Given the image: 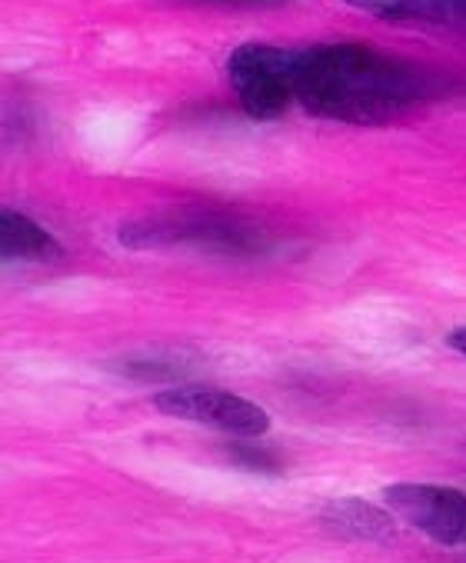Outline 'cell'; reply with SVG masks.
Returning a JSON list of instances; mask_svg holds the SVG:
<instances>
[{
  "instance_id": "cell-4",
  "label": "cell",
  "mask_w": 466,
  "mask_h": 563,
  "mask_svg": "<svg viewBox=\"0 0 466 563\" xmlns=\"http://www.w3.org/2000/svg\"><path fill=\"white\" fill-rule=\"evenodd\" d=\"M387 507L410 527L443 547L466 543V494L436 484H393L384 490Z\"/></svg>"
},
{
  "instance_id": "cell-10",
  "label": "cell",
  "mask_w": 466,
  "mask_h": 563,
  "mask_svg": "<svg viewBox=\"0 0 466 563\" xmlns=\"http://www.w3.org/2000/svg\"><path fill=\"white\" fill-rule=\"evenodd\" d=\"M446 344H450L456 354H463V357H466V327H456V330H450V333H446Z\"/></svg>"
},
{
  "instance_id": "cell-7",
  "label": "cell",
  "mask_w": 466,
  "mask_h": 563,
  "mask_svg": "<svg viewBox=\"0 0 466 563\" xmlns=\"http://www.w3.org/2000/svg\"><path fill=\"white\" fill-rule=\"evenodd\" d=\"M346 4L380 18H430L433 11V0H346Z\"/></svg>"
},
{
  "instance_id": "cell-5",
  "label": "cell",
  "mask_w": 466,
  "mask_h": 563,
  "mask_svg": "<svg viewBox=\"0 0 466 563\" xmlns=\"http://www.w3.org/2000/svg\"><path fill=\"white\" fill-rule=\"evenodd\" d=\"M323 527L343 540H360V543H387L397 537V514L380 510L360 497L333 500L323 510Z\"/></svg>"
},
{
  "instance_id": "cell-8",
  "label": "cell",
  "mask_w": 466,
  "mask_h": 563,
  "mask_svg": "<svg viewBox=\"0 0 466 563\" xmlns=\"http://www.w3.org/2000/svg\"><path fill=\"white\" fill-rule=\"evenodd\" d=\"M230 454H233V461H241V464H247V467H260V471H274V467H277V461H274L270 454H257V450L233 446Z\"/></svg>"
},
{
  "instance_id": "cell-9",
  "label": "cell",
  "mask_w": 466,
  "mask_h": 563,
  "mask_svg": "<svg viewBox=\"0 0 466 563\" xmlns=\"http://www.w3.org/2000/svg\"><path fill=\"white\" fill-rule=\"evenodd\" d=\"M430 18H440V21H456V18H463V21H466V0H433Z\"/></svg>"
},
{
  "instance_id": "cell-6",
  "label": "cell",
  "mask_w": 466,
  "mask_h": 563,
  "mask_svg": "<svg viewBox=\"0 0 466 563\" xmlns=\"http://www.w3.org/2000/svg\"><path fill=\"white\" fill-rule=\"evenodd\" d=\"M0 254H4V261L51 264L64 257V247L31 217L18 210H0Z\"/></svg>"
},
{
  "instance_id": "cell-3",
  "label": "cell",
  "mask_w": 466,
  "mask_h": 563,
  "mask_svg": "<svg viewBox=\"0 0 466 563\" xmlns=\"http://www.w3.org/2000/svg\"><path fill=\"white\" fill-rule=\"evenodd\" d=\"M154 407L167 417L213 427L230 437H264L270 430V413L247 397L207 390V387H174L154 397Z\"/></svg>"
},
{
  "instance_id": "cell-1",
  "label": "cell",
  "mask_w": 466,
  "mask_h": 563,
  "mask_svg": "<svg viewBox=\"0 0 466 563\" xmlns=\"http://www.w3.org/2000/svg\"><path fill=\"white\" fill-rule=\"evenodd\" d=\"M423 77L364 44H317L297 51V103L313 118L377 128L420 103Z\"/></svg>"
},
{
  "instance_id": "cell-11",
  "label": "cell",
  "mask_w": 466,
  "mask_h": 563,
  "mask_svg": "<svg viewBox=\"0 0 466 563\" xmlns=\"http://www.w3.org/2000/svg\"><path fill=\"white\" fill-rule=\"evenodd\" d=\"M213 4H280V0H213Z\"/></svg>"
},
{
  "instance_id": "cell-2",
  "label": "cell",
  "mask_w": 466,
  "mask_h": 563,
  "mask_svg": "<svg viewBox=\"0 0 466 563\" xmlns=\"http://www.w3.org/2000/svg\"><path fill=\"white\" fill-rule=\"evenodd\" d=\"M226 70L254 121H274L297 100V51L251 41L230 54Z\"/></svg>"
}]
</instances>
